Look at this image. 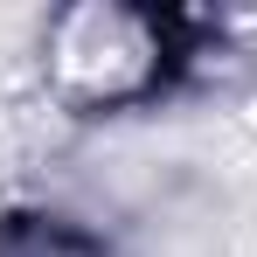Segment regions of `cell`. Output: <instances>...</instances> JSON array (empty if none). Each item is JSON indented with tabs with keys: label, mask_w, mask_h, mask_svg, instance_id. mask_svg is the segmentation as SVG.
<instances>
[{
	"label": "cell",
	"mask_w": 257,
	"mask_h": 257,
	"mask_svg": "<svg viewBox=\"0 0 257 257\" xmlns=\"http://www.w3.org/2000/svg\"><path fill=\"white\" fill-rule=\"evenodd\" d=\"M188 63V21L153 7H77L56 21V77L77 104H132L153 97Z\"/></svg>",
	"instance_id": "1"
}]
</instances>
